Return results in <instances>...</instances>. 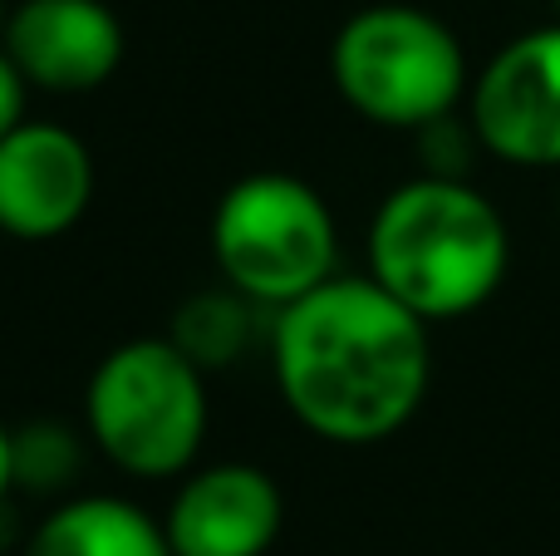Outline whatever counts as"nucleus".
Wrapping results in <instances>:
<instances>
[{
  "label": "nucleus",
  "instance_id": "nucleus-6",
  "mask_svg": "<svg viewBox=\"0 0 560 556\" xmlns=\"http://www.w3.org/2000/svg\"><path fill=\"white\" fill-rule=\"evenodd\" d=\"M467 128L497 163L560 173V20L487 59L467 89Z\"/></svg>",
  "mask_w": 560,
  "mask_h": 556
},
{
  "label": "nucleus",
  "instance_id": "nucleus-3",
  "mask_svg": "<svg viewBox=\"0 0 560 556\" xmlns=\"http://www.w3.org/2000/svg\"><path fill=\"white\" fill-rule=\"evenodd\" d=\"M207 374L167 335L124 340L84 384L89 443L138 483L187 478L207 443Z\"/></svg>",
  "mask_w": 560,
  "mask_h": 556
},
{
  "label": "nucleus",
  "instance_id": "nucleus-1",
  "mask_svg": "<svg viewBox=\"0 0 560 556\" xmlns=\"http://www.w3.org/2000/svg\"><path fill=\"white\" fill-rule=\"evenodd\" d=\"M433 325L369 276H335L276 311L271 370L305 433L339 449H374L413 424L433 384Z\"/></svg>",
  "mask_w": 560,
  "mask_h": 556
},
{
  "label": "nucleus",
  "instance_id": "nucleus-4",
  "mask_svg": "<svg viewBox=\"0 0 560 556\" xmlns=\"http://www.w3.org/2000/svg\"><path fill=\"white\" fill-rule=\"evenodd\" d=\"M329 79L339 99L374 128H413L453 118L467 99L463 39L423 5H364L335 30Z\"/></svg>",
  "mask_w": 560,
  "mask_h": 556
},
{
  "label": "nucleus",
  "instance_id": "nucleus-12",
  "mask_svg": "<svg viewBox=\"0 0 560 556\" xmlns=\"http://www.w3.org/2000/svg\"><path fill=\"white\" fill-rule=\"evenodd\" d=\"M10 463H15V483L25 488H59L79 468V439L65 424H30L10 433Z\"/></svg>",
  "mask_w": 560,
  "mask_h": 556
},
{
  "label": "nucleus",
  "instance_id": "nucleus-17",
  "mask_svg": "<svg viewBox=\"0 0 560 556\" xmlns=\"http://www.w3.org/2000/svg\"><path fill=\"white\" fill-rule=\"evenodd\" d=\"M556 15H560V0H556Z\"/></svg>",
  "mask_w": 560,
  "mask_h": 556
},
{
  "label": "nucleus",
  "instance_id": "nucleus-16",
  "mask_svg": "<svg viewBox=\"0 0 560 556\" xmlns=\"http://www.w3.org/2000/svg\"><path fill=\"white\" fill-rule=\"evenodd\" d=\"M556 217H560V197H556Z\"/></svg>",
  "mask_w": 560,
  "mask_h": 556
},
{
  "label": "nucleus",
  "instance_id": "nucleus-5",
  "mask_svg": "<svg viewBox=\"0 0 560 556\" xmlns=\"http://www.w3.org/2000/svg\"><path fill=\"white\" fill-rule=\"evenodd\" d=\"M212 262L226 291L252 305L305 301L339 266V227L325 193L295 173H246L217 197Z\"/></svg>",
  "mask_w": 560,
  "mask_h": 556
},
{
  "label": "nucleus",
  "instance_id": "nucleus-13",
  "mask_svg": "<svg viewBox=\"0 0 560 556\" xmlns=\"http://www.w3.org/2000/svg\"><path fill=\"white\" fill-rule=\"evenodd\" d=\"M25 94H30L25 79L15 74V65H10L5 49H0V138L25 124Z\"/></svg>",
  "mask_w": 560,
  "mask_h": 556
},
{
  "label": "nucleus",
  "instance_id": "nucleus-7",
  "mask_svg": "<svg viewBox=\"0 0 560 556\" xmlns=\"http://www.w3.org/2000/svg\"><path fill=\"white\" fill-rule=\"evenodd\" d=\"M94 153L65 124L25 118L0 138V232L55 242L94 207Z\"/></svg>",
  "mask_w": 560,
  "mask_h": 556
},
{
  "label": "nucleus",
  "instance_id": "nucleus-15",
  "mask_svg": "<svg viewBox=\"0 0 560 556\" xmlns=\"http://www.w3.org/2000/svg\"><path fill=\"white\" fill-rule=\"evenodd\" d=\"M10 10H15V5H10V0H0V39H5V25H10Z\"/></svg>",
  "mask_w": 560,
  "mask_h": 556
},
{
  "label": "nucleus",
  "instance_id": "nucleus-8",
  "mask_svg": "<svg viewBox=\"0 0 560 556\" xmlns=\"http://www.w3.org/2000/svg\"><path fill=\"white\" fill-rule=\"evenodd\" d=\"M0 49L25 89L94 94L118 74L128 39L108 0H15Z\"/></svg>",
  "mask_w": 560,
  "mask_h": 556
},
{
  "label": "nucleus",
  "instance_id": "nucleus-2",
  "mask_svg": "<svg viewBox=\"0 0 560 556\" xmlns=\"http://www.w3.org/2000/svg\"><path fill=\"white\" fill-rule=\"evenodd\" d=\"M512 271V232L467 177H408L369 222V281L423 325L477 315Z\"/></svg>",
  "mask_w": 560,
  "mask_h": 556
},
{
  "label": "nucleus",
  "instance_id": "nucleus-9",
  "mask_svg": "<svg viewBox=\"0 0 560 556\" xmlns=\"http://www.w3.org/2000/svg\"><path fill=\"white\" fill-rule=\"evenodd\" d=\"M285 528V493L256 463L192 468L163 512L173 556H266Z\"/></svg>",
  "mask_w": 560,
  "mask_h": 556
},
{
  "label": "nucleus",
  "instance_id": "nucleus-10",
  "mask_svg": "<svg viewBox=\"0 0 560 556\" xmlns=\"http://www.w3.org/2000/svg\"><path fill=\"white\" fill-rule=\"evenodd\" d=\"M25 556H173L163 522L114 493L69 498L30 532Z\"/></svg>",
  "mask_w": 560,
  "mask_h": 556
},
{
  "label": "nucleus",
  "instance_id": "nucleus-14",
  "mask_svg": "<svg viewBox=\"0 0 560 556\" xmlns=\"http://www.w3.org/2000/svg\"><path fill=\"white\" fill-rule=\"evenodd\" d=\"M15 488V463H10V429L0 424V498Z\"/></svg>",
  "mask_w": 560,
  "mask_h": 556
},
{
  "label": "nucleus",
  "instance_id": "nucleus-11",
  "mask_svg": "<svg viewBox=\"0 0 560 556\" xmlns=\"http://www.w3.org/2000/svg\"><path fill=\"white\" fill-rule=\"evenodd\" d=\"M252 301H242L236 291H197L177 305L167 340L187 355L202 374L226 370L232 360H242L252 345Z\"/></svg>",
  "mask_w": 560,
  "mask_h": 556
}]
</instances>
